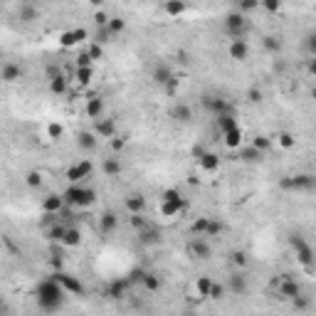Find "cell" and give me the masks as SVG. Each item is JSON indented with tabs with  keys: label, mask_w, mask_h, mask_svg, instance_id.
Returning <instances> with one entry per match:
<instances>
[{
	"label": "cell",
	"mask_w": 316,
	"mask_h": 316,
	"mask_svg": "<svg viewBox=\"0 0 316 316\" xmlns=\"http://www.w3.org/2000/svg\"><path fill=\"white\" fill-rule=\"evenodd\" d=\"M294 143H296V138L292 134H279V146L282 148H294Z\"/></svg>",
	"instance_id": "f907efd6"
},
{
	"label": "cell",
	"mask_w": 316,
	"mask_h": 316,
	"mask_svg": "<svg viewBox=\"0 0 316 316\" xmlns=\"http://www.w3.org/2000/svg\"><path fill=\"white\" fill-rule=\"evenodd\" d=\"M143 274H146L143 269H136V272L131 274V276H134V282H141V279H143Z\"/></svg>",
	"instance_id": "6125c7cd"
},
{
	"label": "cell",
	"mask_w": 316,
	"mask_h": 316,
	"mask_svg": "<svg viewBox=\"0 0 316 316\" xmlns=\"http://www.w3.org/2000/svg\"><path fill=\"white\" fill-rule=\"evenodd\" d=\"M94 134H97V138H111V136H116V124L111 118L99 116V118H94Z\"/></svg>",
	"instance_id": "8fae6325"
},
{
	"label": "cell",
	"mask_w": 316,
	"mask_h": 316,
	"mask_svg": "<svg viewBox=\"0 0 316 316\" xmlns=\"http://www.w3.org/2000/svg\"><path fill=\"white\" fill-rule=\"evenodd\" d=\"M87 55L92 57V62H97V59H101V57H104V47H101L99 42H94V45L87 50Z\"/></svg>",
	"instance_id": "bcb514c9"
},
{
	"label": "cell",
	"mask_w": 316,
	"mask_h": 316,
	"mask_svg": "<svg viewBox=\"0 0 316 316\" xmlns=\"http://www.w3.org/2000/svg\"><path fill=\"white\" fill-rule=\"evenodd\" d=\"M79 242H82V232H79L77 227H67V232L62 237V245L64 247H77Z\"/></svg>",
	"instance_id": "484cf974"
},
{
	"label": "cell",
	"mask_w": 316,
	"mask_h": 316,
	"mask_svg": "<svg viewBox=\"0 0 316 316\" xmlns=\"http://www.w3.org/2000/svg\"><path fill=\"white\" fill-rule=\"evenodd\" d=\"M94 77V67H77V82L79 84H89Z\"/></svg>",
	"instance_id": "d590c367"
},
{
	"label": "cell",
	"mask_w": 316,
	"mask_h": 316,
	"mask_svg": "<svg viewBox=\"0 0 316 316\" xmlns=\"http://www.w3.org/2000/svg\"><path fill=\"white\" fill-rule=\"evenodd\" d=\"M59 45H62V47H74V45H77L74 32H62V35H59Z\"/></svg>",
	"instance_id": "7dc6e473"
},
{
	"label": "cell",
	"mask_w": 316,
	"mask_h": 316,
	"mask_svg": "<svg viewBox=\"0 0 316 316\" xmlns=\"http://www.w3.org/2000/svg\"><path fill=\"white\" fill-rule=\"evenodd\" d=\"M198 163H200L203 171L213 173V171L220 168V156H217V153H208V151H203L200 156H198Z\"/></svg>",
	"instance_id": "5bb4252c"
},
{
	"label": "cell",
	"mask_w": 316,
	"mask_h": 316,
	"mask_svg": "<svg viewBox=\"0 0 316 316\" xmlns=\"http://www.w3.org/2000/svg\"><path fill=\"white\" fill-rule=\"evenodd\" d=\"M259 5L267 10V13H276L282 8V0H259Z\"/></svg>",
	"instance_id": "f6af8a7d"
},
{
	"label": "cell",
	"mask_w": 316,
	"mask_h": 316,
	"mask_svg": "<svg viewBox=\"0 0 316 316\" xmlns=\"http://www.w3.org/2000/svg\"><path fill=\"white\" fill-rule=\"evenodd\" d=\"M126 294V282L124 279H114L111 284H109V296L111 299H121Z\"/></svg>",
	"instance_id": "1f68e13d"
},
{
	"label": "cell",
	"mask_w": 316,
	"mask_h": 316,
	"mask_svg": "<svg viewBox=\"0 0 316 316\" xmlns=\"http://www.w3.org/2000/svg\"><path fill=\"white\" fill-rule=\"evenodd\" d=\"M230 292L237 294V296H242V294L247 292V279H245V274L235 272V274L230 276Z\"/></svg>",
	"instance_id": "ffe728a7"
},
{
	"label": "cell",
	"mask_w": 316,
	"mask_h": 316,
	"mask_svg": "<svg viewBox=\"0 0 316 316\" xmlns=\"http://www.w3.org/2000/svg\"><path fill=\"white\" fill-rule=\"evenodd\" d=\"M77 143H79V148H82V151H94L97 143H99V138H97L94 131H82V134L77 136Z\"/></svg>",
	"instance_id": "44dd1931"
},
{
	"label": "cell",
	"mask_w": 316,
	"mask_h": 316,
	"mask_svg": "<svg viewBox=\"0 0 316 316\" xmlns=\"http://www.w3.org/2000/svg\"><path fill=\"white\" fill-rule=\"evenodd\" d=\"M247 99H250V101H252V104H259V101H262V92H259V89H255V87H252V89H250V92H247Z\"/></svg>",
	"instance_id": "680465c9"
},
{
	"label": "cell",
	"mask_w": 316,
	"mask_h": 316,
	"mask_svg": "<svg viewBox=\"0 0 316 316\" xmlns=\"http://www.w3.org/2000/svg\"><path fill=\"white\" fill-rule=\"evenodd\" d=\"M203 104L213 111V114H222V111H230V106H227V101L225 99H220V97H205L203 99Z\"/></svg>",
	"instance_id": "cb8c5ba5"
},
{
	"label": "cell",
	"mask_w": 316,
	"mask_h": 316,
	"mask_svg": "<svg viewBox=\"0 0 316 316\" xmlns=\"http://www.w3.org/2000/svg\"><path fill=\"white\" fill-rule=\"evenodd\" d=\"M64 134V129H62V124H57V121H52L50 126H47V136L50 138H59Z\"/></svg>",
	"instance_id": "c3c4849f"
},
{
	"label": "cell",
	"mask_w": 316,
	"mask_h": 316,
	"mask_svg": "<svg viewBox=\"0 0 316 316\" xmlns=\"http://www.w3.org/2000/svg\"><path fill=\"white\" fill-rule=\"evenodd\" d=\"M87 3H92V5H101L104 0H87Z\"/></svg>",
	"instance_id": "be15d7a7"
},
{
	"label": "cell",
	"mask_w": 316,
	"mask_h": 316,
	"mask_svg": "<svg viewBox=\"0 0 316 316\" xmlns=\"http://www.w3.org/2000/svg\"><path fill=\"white\" fill-rule=\"evenodd\" d=\"M141 284H143L148 292H158L163 282H161V276H158V274H148V272H146V274H143V279H141Z\"/></svg>",
	"instance_id": "f546056e"
},
{
	"label": "cell",
	"mask_w": 316,
	"mask_h": 316,
	"mask_svg": "<svg viewBox=\"0 0 316 316\" xmlns=\"http://www.w3.org/2000/svg\"><path fill=\"white\" fill-rule=\"evenodd\" d=\"M84 111H87L89 118H99V116L104 114V99H101V97H92V99H87Z\"/></svg>",
	"instance_id": "7402d4cb"
},
{
	"label": "cell",
	"mask_w": 316,
	"mask_h": 316,
	"mask_svg": "<svg viewBox=\"0 0 316 316\" xmlns=\"http://www.w3.org/2000/svg\"><path fill=\"white\" fill-rule=\"evenodd\" d=\"M64 232H67V227H64V225H52V227L47 230V237H50L52 242H62Z\"/></svg>",
	"instance_id": "8d00e7d4"
},
{
	"label": "cell",
	"mask_w": 316,
	"mask_h": 316,
	"mask_svg": "<svg viewBox=\"0 0 316 316\" xmlns=\"http://www.w3.org/2000/svg\"><path fill=\"white\" fill-rule=\"evenodd\" d=\"M0 79H3L5 84H13L18 79H22V67L15 64V62H5L3 69H0Z\"/></svg>",
	"instance_id": "7c38bea8"
},
{
	"label": "cell",
	"mask_w": 316,
	"mask_h": 316,
	"mask_svg": "<svg viewBox=\"0 0 316 316\" xmlns=\"http://www.w3.org/2000/svg\"><path fill=\"white\" fill-rule=\"evenodd\" d=\"M52 279H57V282L62 284V289H64V292H69V294H79V296H84V294H87V289H84V284H82V282H79V279H74V276H69V274H64L62 269L52 274Z\"/></svg>",
	"instance_id": "8992f818"
},
{
	"label": "cell",
	"mask_w": 316,
	"mask_h": 316,
	"mask_svg": "<svg viewBox=\"0 0 316 316\" xmlns=\"http://www.w3.org/2000/svg\"><path fill=\"white\" fill-rule=\"evenodd\" d=\"M62 208H64V198H62V195L50 193V195L42 198V213H45V215H59Z\"/></svg>",
	"instance_id": "ba28073f"
},
{
	"label": "cell",
	"mask_w": 316,
	"mask_h": 316,
	"mask_svg": "<svg viewBox=\"0 0 316 316\" xmlns=\"http://www.w3.org/2000/svg\"><path fill=\"white\" fill-rule=\"evenodd\" d=\"M173 118H176V121H180V124H188L190 118H193L190 106H188V104H176V106H173Z\"/></svg>",
	"instance_id": "4316f807"
},
{
	"label": "cell",
	"mask_w": 316,
	"mask_h": 316,
	"mask_svg": "<svg viewBox=\"0 0 316 316\" xmlns=\"http://www.w3.org/2000/svg\"><path fill=\"white\" fill-rule=\"evenodd\" d=\"M247 52H250V47H247L245 40H232L230 42V57L232 59L242 62V59H247Z\"/></svg>",
	"instance_id": "e0dca14e"
},
{
	"label": "cell",
	"mask_w": 316,
	"mask_h": 316,
	"mask_svg": "<svg viewBox=\"0 0 316 316\" xmlns=\"http://www.w3.org/2000/svg\"><path fill=\"white\" fill-rule=\"evenodd\" d=\"M173 77H176V74H173V69H171L168 64H156V67H153V82H156V84L166 87Z\"/></svg>",
	"instance_id": "9a60e30c"
},
{
	"label": "cell",
	"mask_w": 316,
	"mask_h": 316,
	"mask_svg": "<svg viewBox=\"0 0 316 316\" xmlns=\"http://www.w3.org/2000/svg\"><path fill=\"white\" fill-rule=\"evenodd\" d=\"M124 205H126L129 213H143L146 210V198L141 193H131V195H126Z\"/></svg>",
	"instance_id": "2e32d148"
},
{
	"label": "cell",
	"mask_w": 316,
	"mask_h": 316,
	"mask_svg": "<svg viewBox=\"0 0 316 316\" xmlns=\"http://www.w3.org/2000/svg\"><path fill=\"white\" fill-rule=\"evenodd\" d=\"M215 126L220 129V134H225V131L235 129L237 121H235V116H232L230 111H222V114H215Z\"/></svg>",
	"instance_id": "d6986e66"
},
{
	"label": "cell",
	"mask_w": 316,
	"mask_h": 316,
	"mask_svg": "<svg viewBox=\"0 0 316 316\" xmlns=\"http://www.w3.org/2000/svg\"><path fill=\"white\" fill-rule=\"evenodd\" d=\"M190 255L195 259H210V245L205 240V235H195V240L190 242Z\"/></svg>",
	"instance_id": "9c48e42d"
},
{
	"label": "cell",
	"mask_w": 316,
	"mask_h": 316,
	"mask_svg": "<svg viewBox=\"0 0 316 316\" xmlns=\"http://www.w3.org/2000/svg\"><path fill=\"white\" fill-rule=\"evenodd\" d=\"M22 3H37V0H22Z\"/></svg>",
	"instance_id": "e7e4bbea"
},
{
	"label": "cell",
	"mask_w": 316,
	"mask_h": 316,
	"mask_svg": "<svg viewBox=\"0 0 316 316\" xmlns=\"http://www.w3.org/2000/svg\"><path fill=\"white\" fill-rule=\"evenodd\" d=\"M64 301V289L57 279H45V282H40L37 284V304L40 309H45V311H55L59 309Z\"/></svg>",
	"instance_id": "6da1fadb"
},
{
	"label": "cell",
	"mask_w": 316,
	"mask_h": 316,
	"mask_svg": "<svg viewBox=\"0 0 316 316\" xmlns=\"http://www.w3.org/2000/svg\"><path fill=\"white\" fill-rule=\"evenodd\" d=\"M99 227H101V232H104V235L114 232V230L118 227V215H116V213H111V210H106V213L99 217Z\"/></svg>",
	"instance_id": "ac0fdd59"
},
{
	"label": "cell",
	"mask_w": 316,
	"mask_h": 316,
	"mask_svg": "<svg viewBox=\"0 0 316 316\" xmlns=\"http://www.w3.org/2000/svg\"><path fill=\"white\" fill-rule=\"evenodd\" d=\"M94 22H97V27H106V22H109V15H106L104 10H97V13H94Z\"/></svg>",
	"instance_id": "db71d44e"
},
{
	"label": "cell",
	"mask_w": 316,
	"mask_h": 316,
	"mask_svg": "<svg viewBox=\"0 0 316 316\" xmlns=\"http://www.w3.org/2000/svg\"><path fill=\"white\" fill-rule=\"evenodd\" d=\"M183 208H185V203H183V198H180V193L176 188H168L163 193V198H161V205H158V210H161L163 217H176V215L183 213Z\"/></svg>",
	"instance_id": "3957f363"
},
{
	"label": "cell",
	"mask_w": 316,
	"mask_h": 316,
	"mask_svg": "<svg viewBox=\"0 0 316 316\" xmlns=\"http://www.w3.org/2000/svg\"><path fill=\"white\" fill-rule=\"evenodd\" d=\"M94 62H92V57L87 55V52H82V55H79L77 57V67H92Z\"/></svg>",
	"instance_id": "6f0895ef"
},
{
	"label": "cell",
	"mask_w": 316,
	"mask_h": 316,
	"mask_svg": "<svg viewBox=\"0 0 316 316\" xmlns=\"http://www.w3.org/2000/svg\"><path fill=\"white\" fill-rule=\"evenodd\" d=\"M131 217H129V222H131V227L134 230H143L146 227V220H143V213H129Z\"/></svg>",
	"instance_id": "b9f144b4"
},
{
	"label": "cell",
	"mask_w": 316,
	"mask_h": 316,
	"mask_svg": "<svg viewBox=\"0 0 316 316\" xmlns=\"http://www.w3.org/2000/svg\"><path fill=\"white\" fill-rule=\"evenodd\" d=\"M222 136H225V146H227V148H240V146H242V131H240V126L225 131Z\"/></svg>",
	"instance_id": "603a6c76"
},
{
	"label": "cell",
	"mask_w": 316,
	"mask_h": 316,
	"mask_svg": "<svg viewBox=\"0 0 316 316\" xmlns=\"http://www.w3.org/2000/svg\"><path fill=\"white\" fill-rule=\"evenodd\" d=\"M292 247H294V252H296V259H299V264H304L306 267V272H311V262H314V250H311V245H306V240L304 237H292Z\"/></svg>",
	"instance_id": "5b68a950"
},
{
	"label": "cell",
	"mask_w": 316,
	"mask_h": 316,
	"mask_svg": "<svg viewBox=\"0 0 316 316\" xmlns=\"http://www.w3.org/2000/svg\"><path fill=\"white\" fill-rule=\"evenodd\" d=\"M240 158H242V161H247V163H252V161H259V158H262V151H257L255 146H250V148H245L240 153Z\"/></svg>",
	"instance_id": "74e56055"
},
{
	"label": "cell",
	"mask_w": 316,
	"mask_h": 316,
	"mask_svg": "<svg viewBox=\"0 0 316 316\" xmlns=\"http://www.w3.org/2000/svg\"><path fill=\"white\" fill-rule=\"evenodd\" d=\"M205 227H208V217H198V220H193V225H190V230H193L195 235H205Z\"/></svg>",
	"instance_id": "ee69618b"
},
{
	"label": "cell",
	"mask_w": 316,
	"mask_h": 316,
	"mask_svg": "<svg viewBox=\"0 0 316 316\" xmlns=\"http://www.w3.org/2000/svg\"><path fill=\"white\" fill-rule=\"evenodd\" d=\"M37 8H35V3H22L20 5V20L22 22H32V20H37Z\"/></svg>",
	"instance_id": "f1b7e54d"
},
{
	"label": "cell",
	"mask_w": 316,
	"mask_h": 316,
	"mask_svg": "<svg viewBox=\"0 0 316 316\" xmlns=\"http://www.w3.org/2000/svg\"><path fill=\"white\" fill-rule=\"evenodd\" d=\"M109 37H111V32H109L106 27H99V32H97V37H94V42L106 45V42H109Z\"/></svg>",
	"instance_id": "f5cc1de1"
},
{
	"label": "cell",
	"mask_w": 316,
	"mask_h": 316,
	"mask_svg": "<svg viewBox=\"0 0 316 316\" xmlns=\"http://www.w3.org/2000/svg\"><path fill=\"white\" fill-rule=\"evenodd\" d=\"M314 188V176L311 173H296L289 178V190H311Z\"/></svg>",
	"instance_id": "4fadbf2b"
},
{
	"label": "cell",
	"mask_w": 316,
	"mask_h": 316,
	"mask_svg": "<svg viewBox=\"0 0 316 316\" xmlns=\"http://www.w3.org/2000/svg\"><path fill=\"white\" fill-rule=\"evenodd\" d=\"M25 183H27L30 188H40V185H42V173H40V171H30V173L25 176Z\"/></svg>",
	"instance_id": "f35d334b"
},
{
	"label": "cell",
	"mask_w": 316,
	"mask_h": 316,
	"mask_svg": "<svg viewBox=\"0 0 316 316\" xmlns=\"http://www.w3.org/2000/svg\"><path fill=\"white\" fill-rule=\"evenodd\" d=\"M138 240L143 245H156V242H161V232L153 227H143V230H138Z\"/></svg>",
	"instance_id": "d4e9b609"
},
{
	"label": "cell",
	"mask_w": 316,
	"mask_h": 316,
	"mask_svg": "<svg viewBox=\"0 0 316 316\" xmlns=\"http://www.w3.org/2000/svg\"><path fill=\"white\" fill-rule=\"evenodd\" d=\"M64 205H72V208H89L94 200H97V193L92 188H82L79 183H72L64 193Z\"/></svg>",
	"instance_id": "7a4b0ae2"
},
{
	"label": "cell",
	"mask_w": 316,
	"mask_h": 316,
	"mask_svg": "<svg viewBox=\"0 0 316 316\" xmlns=\"http://www.w3.org/2000/svg\"><path fill=\"white\" fill-rule=\"evenodd\" d=\"M222 296H225V284L213 282V284H210V292H208V299H222Z\"/></svg>",
	"instance_id": "7bdbcfd3"
},
{
	"label": "cell",
	"mask_w": 316,
	"mask_h": 316,
	"mask_svg": "<svg viewBox=\"0 0 316 316\" xmlns=\"http://www.w3.org/2000/svg\"><path fill=\"white\" fill-rule=\"evenodd\" d=\"M299 294H301V284L294 282L289 274H284V279L279 282V296L282 299H296Z\"/></svg>",
	"instance_id": "30bf717a"
},
{
	"label": "cell",
	"mask_w": 316,
	"mask_h": 316,
	"mask_svg": "<svg viewBox=\"0 0 316 316\" xmlns=\"http://www.w3.org/2000/svg\"><path fill=\"white\" fill-rule=\"evenodd\" d=\"M257 5H259V0H240V8H242V13L257 10Z\"/></svg>",
	"instance_id": "11a10c76"
},
{
	"label": "cell",
	"mask_w": 316,
	"mask_h": 316,
	"mask_svg": "<svg viewBox=\"0 0 316 316\" xmlns=\"http://www.w3.org/2000/svg\"><path fill=\"white\" fill-rule=\"evenodd\" d=\"M124 146H126V138H121V136H111V151H124Z\"/></svg>",
	"instance_id": "9f6ffc18"
},
{
	"label": "cell",
	"mask_w": 316,
	"mask_h": 316,
	"mask_svg": "<svg viewBox=\"0 0 316 316\" xmlns=\"http://www.w3.org/2000/svg\"><path fill=\"white\" fill-rule=\"evenodd\" d=\"M50 92H52V94H64V92H67V79H64V74H55V77L50 79Z\"/></svg>",
	"instance_id": "4dcf8cb0"
},
{
	"label": "cell",
	"mask_w": 316,
	"mask_h": 316,
	"mask_svg": "<svg viewBox=\"0 0 316 316\" xmlns=\"http://www.w3.org/2000/svg\"><path fill=\"white\" fill-rule=\"evenodd\" d=\"M166 13L171 18H180L185 13V3H183V0H168V3H166Z\"/></svg>",
	"instance_id": "d6a6232c"
},
{
	"label": "cell",
	"mask_w": 316,
	"mask_h": 316,
	"mask_svg": "<svg viewBox=\"0 0 316 316\" xmlns=\"http://www.w3.org/2000/svg\"><path fill=\"white\" fill-rule=\"evenodd\" d=\"M72 32H74V40H77V42L87 40V30H84V27H77V30H72Z\"/></svg>",
	"instance_id": "94428289"
},
{
	"label": "cell",
	"mask_w": 316,
	"mask_h": 316,
	"mask_svg": "<svg viewBox=\"0 0 316 316\" xmlns=\"http://www.w3.org/2000/svg\"><path fill=\"white\" fill-rule=\"evenodd\" d=\"M279 40L276 37H264V50H269V52H279Z\"/></svg>",
	"instance_id": "681fc988"
},
{
	"label": "cell",
	"mask_w": 316,
	"mask_h": 316,
	"mask_svg": "<svg viewBox=\"0 0 316 316\" xmlns=\"http://www.w3.org/2000/svg\"><path fill=\"white\" fill-rule=\"evenodd\" d=\"M225 30L232 40H245V32H247V20L242 13H230L225 18Z\"/></svg>",
	"instance_id": "277c9868"
},
{
	"label": "cell",
	"mask_w": 316,
	"mask_h": 316,
	"mask_svg": "<svg viewBox=\"0 0 316 316\" xmlns=\"http://www.w3.org/2000/svg\"><path fill=\"white\" fill-rule=\"evenodd\" d=\"M252 146H255V148H257V151H267V148H269V146H272V141H269V138H267V136H257V138H255V141H252Z\"/></svg>",
	"instance_id": "816d5d0a"
},
{
	"label": "cell",
	"mask_w": 316,
	"mask_h": 316,
	"mask_svg": "<svg viewBox=\"0 0 316 316\" xmlns=\"http://www.w3.org/2000/svg\"><path fill=\"white\" fill-rule=\"evenodd\" d=\"M106 30H109L111 35L124 32V30H126V20H124V18H109V22H106Z\"/></svg>",
	"instance_id": "e575fe53"
},
{
	"label": "cell",
	"mask_w": 316,
	"mask_h": 316,
	"mask_svg": "<svg viewBox=\"0 0 316 316\" xmlns=\"http://www.w3.org/2000/svg\"><path fill=\"white\" fill-rule=\"evenodd\" d=\"M210 284H213V279H210V276H198V282H195V289H198V296H200V299H208V292H210Z\"/></svg>",
	"instance_id": "836d02e7"
},
{
	"label": "cell",
	"mask_w": 316,
	"mask_h": 316,
	"mask_svg": "<svg viewBox=\"0 0 316 316\" xmlns=\"http://www.w3.org/2000/svg\"><path fill=\"white\" fill-rule=\"evenodd\" d=\"M222 232V222H217V220H213V217H208V227H205V237H215V235H220Z\"/></svg>",
	"instance_id": "ab89813d"
},
{
	"label": "cell",
	"mask_w": 316,
	"mask_h": 316,
	"mask_svg": "<svg viewBox=\"0 0 316 316\" xmlns=\"http://www.w3.org/2000/svg\"><path fill=\"white\" fill-rule=\"evenodd\" d=\"M230 262H232L235 267H245V264H247V255H245L242 250H235V252L230 255Z\"/></svg>",
	"instance_id": "60d3db41"
},
{
	"label": "cell",
	"mask_w": 316,
	"mask_h": 316,
	"mask_svg": "<svg viewBox=\"0 0 316 316\" xmlns=\"http://www.w3.org/2000/svg\"><path fill=\"white\" fill-rule=\"evenodd\" d=\"M101 168H104V173L111 176V178H116L118 173L124 171V166H121V161H118V158H106V161L101 163Z\"/></svg>",
	"instance_id": "83f0119b"
},
{
	"label": "cell",
	"mask_w": 316,
	"mask_h": 316,
	"mask_svg": "<svg viewBox=\"0 0 316 316\" xmlns=\"http://www.w3.org/2000/svg\"><path fill=\"white\" fill-rule=\"evenodd\" d=\"M92 171H94V166H92L89 161H79L77 166H72V168L67 171V180H69V183H82L84 178L92 176Z\"/></svg>",
	"instance_id": "52a82bcc"
},
{
	"label": "cell",
	"mask_w": 316,
	"mask_h": 316,
	"mask_svg": "<svg viewBox=\"0 0 316 316\" xmlns=\"http://www.w3.org/2000/svg\"><path fill=\"white\" fill-rule=\"evenodd\" d=\"M52 267H55V272H59L62 267H64V259H62V255H57V252H52Z\"/></svg>",
	"instance_id": "91938a15"
}]
</instances>
